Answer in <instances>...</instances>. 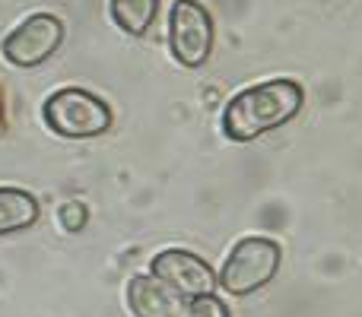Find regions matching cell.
Returning <instances> with one entry per match:
<instances>
[{
	"mask_svg": "<svg viewBox=\"0 0 362 317\" xmlns=\"http://www.w3.org/2000/svg\"><path fill=\"white\" fill-rule=\"evenodd\" d=\"M305 89L296 80H267L242 89L223 108V133L232 143H248L283 124L302 112Z\"/></svg>",
	"mask_w": 362,
	"mask_h": 317,
	"instance_id": "cell-1",
	"label": "cell"
},
{
	"mask_svg": "<svg viewBox=\"0 0 362 317\" xmlns=\"http://www.w3.org/2000/svg\"><path fill=\"white\" fill-rule=\"evenodd\" d=\"M42 118L48 124V131L64 140H93V137H102L112 127L115 114L89 89L64 86L45 99Z\"/></svg>",
	"mask_w": 362,
	"mask_h": 317,
	"instance_id": "cell-2",
	"label": "cell"
},
{
	"mask_svg": "<svg viewBox=\"0 0 362 317\" xmlns=\"http://www.w3.org/2000/svg\"><path fill=\"white\" fill-rule=\"evenodd\" d=\"M283 261L280 241L267 235H248L242 241H235V248L229 251L226 263L219 267L216 280L223 286V292L229 295H251L257 289H264L276 276Z\"/></svg>",
	"mask_w": 362,
	"mask_h": 317,
	"instance_id": "cell-3",
	"label": "cell"
},
{
	"mask_svg": "<svg viewBox=\"0 0 362 317\" xmlns=\"http://www.w3.org/2000/svg\"><path fill=\"white\" fill-rule=\"evenodd\" d=\"M213 16L197 0H175L169 10V51L187 70H197L213 54Z\"/></svg>",
	"mask_w": 362,
	"mask_h": 317,
	"instance_id": "cell-4",
	"label": "cell"
},
{
	"mask_svg": "<svg viewBox=\"0 0 362 317\" xmlns=\"http://www.w3.org/2000/svg\"><path fill=\"white\" fill-rule=\"evenodd\" d=\"M150 276H156L163 286H169L185 301L200 299V295H213L219 286L216 270L204 257H197L194 251H185V248L159 251L150 261Z\"/></svg>",
	"mask_w": 362,
	"mask_h": 317,
	"instance_id": "cell-5",
	"label": "cell"
},
{
	"mask_svg": "<svg viewBox=\"0 0 362 317\" xmlns=\"http://www.w3.org/2000/svg\"><path fill=\"white\" fill-rule=\"evenodd\" d=\"M64 42V23L54 13H32L4 38L0 51L13 67H38Z\"/></svg>",
	"mask_w": 362,
	"mask_h": 317,
	"instance_id": "cell-6",
	"label": "cell"
},
{
	"mask_svg": "<svg viewBox=\"0 0 362 317\" xmlns=\"http://www.w3.org/2000/svg\"><path fill=\"white\" fill-rule=\"evenodd\" d=\"M185 305L156 276H134L127 282V308L134 317H185Z\"/></svg>",
	"mask_w": 362,
	"mask_h": 317,
	"instance_id": "cell-7",
	"label": "cell"
},
{
	"mask_svg": "<svg viewBox=\"0 0 362 317\" xmlns=\"http://www.w3.org/2000/svg\"><path fill=\"white\" fill-rule=\"evenodd\" d=\"M38 222V200L23 187H0V238Z\"/></svg>",
	"mask_w": 362,
	"mask_h": 317,
	"instance_id": "cell-8",
	"label": "cell"
},
{
	"mask_svg": "<svg viewBox=\"0 0 362 317\" xmlns=\"http://www.w3.org/2000/svg\"><path fill=\"white\" fill-rule=\"evenodd\" d=\"M108 10H112V19L121 32L140 38L153 25V19H156L159 0H112Z\"/></svg>",
	"mask_w": 362,
	"mask_h": 317,
	"instance_id": "cell-9",
	"label": "cell"
},
{
	"mask_svg": "<svg viewBox=\"0 0 362 317\" xmlns=\"http://www.w3.org/2000/svg\"><path fill=\"white\" fill-rule=\"evenodd\" d=\"M185 317H229V308L216 295H200L185 305Z\"/></svg>",
	"mask_w": 362,
	"mask_h": 317,
	"instance_id": "cell-10",
	"label": "cell"
},
{
	"mask_svg": "<svg viewBox=\"0 0 362 317\" xmlns=\"http://www.w3.org/2000/svg\"><path fill=\"white\" fill-rule=\"evenodd\" d=\"M61 222L67 225V229H83V222H86V210H83L80 203H67L61 210Z\"/></svg>",
	"mask_w": 362,
	"mask_h": 317,
	"instance_id": "cell-11",
	"label": "cell"
},
{
	"mask_svg": "<svg viewBox=\"0 0 362 317\" xmlns=\"http://www.w3.org/2000/svg\"><path fill=\"white\" fill-rule=\"evenodd\" d=\"M6 121V95H4V86H0V127Z\"/></svg>",
	"mask_w": 362,
	"mask_h": 317,
	"instance_id": "cell-12",
	"label": "cell"
}]
</instances>
